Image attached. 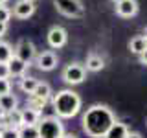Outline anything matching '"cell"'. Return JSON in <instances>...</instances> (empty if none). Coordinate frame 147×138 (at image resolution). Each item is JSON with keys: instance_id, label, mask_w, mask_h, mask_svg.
Wrapping results in <instances>:
<instances>
[{"instance_id": "6da1fadb", "label": "cell", "mask_w": 147, "mask_h": 138, "mask_svg": "<svg viewBox=\"0 0 147 138\" xmlns=\"http://www.w3.org/2000/svg\"><path fill=\"white\" fill-rule=\"evenodd\" d=\"M114 120H116L114 110L110 109L109 105L96 103V105H90V107L85 110L81 125H83V131L86 133V136L101 138L107 133V129L112 125Z\"/></svg>"}, {"instance_id": "7a4b0ae2", "label": "cell", "mask_w": 147, "mask_h": 138, "mask_svg": "<svg viewBox=\"0 0 147 138\" xmlns=\"http://www.w3.org/2000/svg\"><path fill=\"white\" fill-rule=\"evenodd\" d=\"M81 96L77 92H74L72 89H63L57 90L52 98V105L55 110V116L61 120L74 118L76 114H79L81 110Z\"/></svg>"}, {"instance_id": "3957f363", "label": "cell", "mask_w": 147, "mask_h": 138, "mask_svg": "<svg viewBox=\"0 0 147 138\" xmlns=\"http://www.w3.org/2000/svg\"><path fill=\"white\" fill-rule=\"evenodd\" d=\"M37 129H39L40 138H63L64 135V125H63L61 118H57L55 114L40 118L39 123H37Z\"/></svg>"}, {"instance_id": "277c9868", "label": "cell", "mask_w": 147, "mask_h": 138, "mask_svg": "<svg viewBox=\"0 0 147 138\" xmlns=\"http://www.w3.org/2000/svg\"><path fill=\"white\" fill-rule=\"evenodd\" d=\"M53 6L61 15L68 18H81L85 15V6L81 0H53Z\"/></svg>"}, {"instance_id": "5b68a950", "label": "cell", "mask_w": 147, "mask_h": 138, "mask_svg": "<svg viewBox=\"0 0 147 138\" xmlns=\"http://www.w3.org/2000/svg\"><path fill=\"white\" fill-rule=\"evenodd\" d=\"M86 79V70L81 63H70L64 66L63 70V81L66 85H81L83 81Z\"/></svg>"}, {"instance_id": "8992f818", "label": "cell", "mask_w": 147, "mask_h": 138, "mask_svg": "<svg viewBox=\"0 0 147 138\" xmlns=\"http://www.w3.org/2000/svg\"><path fill=\"white\" fill-rule=\"evenodd\" d=\"M46 41H48L50 48L59 50L68 43V31L63 26H52L48 30V33H46Z\"/></svg>"}, {"instance_id": "52a82bcc", "label": "cell", "mask_w": 147, "mask_h": 138, "mask_svg": "<svg viewBox=\"0 0 147 138\" xmlns=\"http://www.w3.org/2000/svg\"><path fill=\"white\" fill-rule=\"evenodd\" d=\"M13 53H15L18 59H22L24 63L30 64V63L35 59V55H37V48H35V44L31 43V41L20 39V41L17 43V46L13 48Z\"/></svg>"}, {"instance_id": "ba28073f", "label": "cell", "mask_w": 147, "mask_h": 138, "mask_svg": "<svg viewBox=\"0 0 147 138\" xmlns=\"http://www.w3.org/2000/svg\"><path fill=\"white\" fill-rule=\"evenodd\" d=\"M35 64L42 72H52L57 66V55H55L53 50H44L39 55H35Z\"/></svg>"}, {"instance_id": "9c48e42d", "label": "cell", "mask_w": 147, "mask_h": 138, "mask_svg": "<svg viewBox=\"0 0 147 138\" xmlns=\"http://www.w3.org/2000/svg\"><path fill=\"white\" fill-rule=\"evenodd\" d=\"M35 4L30 2V0H17L15 6L11 9V15L18 18V20H26V18H30L31 15L35 13Z\"/></svg>"}, {"instance_id": "30bf717a", "label": "cell", "mask_w": 147, "mask_h": 138, "mask_svg": "<svg viewBox=\"0 0 147 138\" xmlns=\"http://www.w3.org/2000/svg\"><path fill=\"white\" fill-rule=\"evenodd\" d=\"M138 9H140V4L136 0H121V2H116V15L121 17V18L136 17Z\"/></svg>"}, {"instance_id": "8fae6325", "label": "cell", "mask_w": 147, "mask_h": 138, "mask_svg": "<svg viewBox=\"0 0 147 138\" xmlns=\"http://www.w3.org/2000/svg\"><path fill=\"white\" fill-rule=\"evenodd\" d=\"M129 131H131V129H129L127 123L119 122V120H114L112 125L107 129V133H105L101 138H127Z\"/></svg>"}, {"instance_id": "7c38bea8", "label": "cell", "mask_w": 147, "mask_h": 138, "mask_svg": "<svg viewBox=\"0 0 147 138\" xmlns=\"http://www.w3.org/2000/svg\"><path fill=\"white\" fill-rule=\"evenodd\" d=\"M28 66L30 64L28 63H24L22 59H18L17 55H13L11 59H9V63H7V68H9V77H22L26 74V70H28Z\"/></svg>"}, {"instance_id": "4fadbf2b", "label": "cell", "mask_w": 147, "mask_h": 138, "mask_svg": "<svg viewBox=\"0 0 147 138\" xmlns=\"http://www.w3.org/2000/svg\"><path fill=\"white\" fill-rule=\"evenodd\" d=\"M83 66H85L86 72H101L105 68V59L98 53H88V57H86Z\"/></svg>"}, {"instance_id": "5bb4252c", "label": "cell", "mask_w": 147, "mask_h": 138, "mask_svg": "<svg viewBox=\"0 0 147 138\" xmlns=\"http://www.w3.org/2000/svg\"><path fill=\"white\" fill-rule=\"evenodd\" d=\"M20 114H22V125H37L39 120L42 118V116H40V110L31 109V107L22 109Z\"/></svg>"}, {"instance_id": "9a60e30c", "label": "cell", "mask_w": 147, "mask_h": 138, "mask_svg": "<svg viewBox=\"0 0 147 138\" xmlns=\"http://www.w3.org/2000/svg\"><path fill=\"white\" fill-rule=\"evenodd\" d=\"M17 105H18V99L15 94L9 92V94L0 96V112H11L13 109H17Z\"/></svg>"}, {"instance_id": "2e32d148", "label": "cell", "mask_w": 147, "mask_h": 138, "mask_svg": "<svg viewBox=\"0 0 147 138\" xmlns=\"http://www.w3.org/2000/svg\"><path fill=\"white\" fill-rule=\"evenodd\" d=\"M145 48H147V41H145L144 35H136V37H132V39L129 41V50H131V53H134V55H140Z\"/></svg>"}, {"instance_id": "e0dca14e", "label": "cell", "mask_w": 147, "mask_h": 138, "mask_svg": "<svg viewBox=\"0 0 147 138\" xmlns=\"http://www.w3.org/2000/svg\"><path fill=\"white\" fill-rule=\"evenodd\" d=\"M37 83H39V79L37 77H31V76H22L20 77V81H18V89H20L24 94H33V90H35V87H37Z\"/></svg>"}, {"instance_id": "ac0fdd59", "label": "cell", "mask_w": 147, "mask_h": 138, "mask_svg": "<svg viewBox=\"0 0 147 138\" xmlns=\"http://www.w3.org/2000/svg\"><path fill=\"white\" fill-rule=\"evenodd\" d=\"M31 96H35V98H42V99H48L50 96H52V87H50L48 83H44V81H42V83L39 81Z\"/></svg>"}, {"instance_id": "d6986e66", "label": "cell", "mask_w": 147, "mask_h": 138, "mask_svg": "<svg viewBox=\"0 0 147 138\" xmlns=\"http://www.w3.org/2000/svg\"><path fill=\"white\" fill-rule=\"evenodd\" d=\"M18 138H40L37 125H20L18 127Z\"/></svg>"}, {"instance_id": "ffe728a7", "label": "cell", "mask_w": 147, "mask_h": 138, "mask_svg": "<svg viewBox=\"0 0 147 138\" xmlns=\"http://www.w3.org/2000/svg\"><path fill=\"white\" fill-rule=\"evenodd\" d=\"M13 46L6 43V41H0V63H9V59L13 57Z\"/></svg>"}, {"instance_id": "44dd1931", "label": "cell", "mask_w": 147, "mask_h": 138, "mask_svg": "<svg viewBox=\"0 0 147 138\" xmlns=\"http://www.w3.org/2000/svg\"><path fill=\"white\" fill-rule=\"evenodd\" d=\"M46 103H48V99H42V98H35V96H30V101H28V107L40 110V109H42Z\"/></svg>"}, {"instance_id": "7402d4cb", "label": "cell", "mask_w": 147, "mask_h": 138, "mask_svg": "<svg viewBox=\"0 0 147 138\" xmlns=\"http://www.w3.org/2000/svg\"><path fill=\"white\" fill-rule=\"evenodd\" d=\"M11 9H9L7 6H0V22L2 24H7L9 20H11Z\"/></svg>"}, {"instance_id": "603a6c76", "label": "cell", "mask_w": 147, "mask_h": 138, "mask_svg": "<svg viewBox=\"0 0 147 138\" xmlns=\"http://www.w3.org/2000/svg\"><path fill=\"white\" fill-rule=\"evenodd\" d=\"M0 133H2V138H18V129L17 127H6Z\"/></svg>"}, {"instance_id": "cb8c5ba5", "label": "cell", "mask_w": 147, "mask_h": 138, "mask_svg": "<svg viewBox=\"0 0 147 138\" xmlns=\"http://www.w3.org/2000/svg\"><path fill=\"white\" fill-rule=\"evenodd\" d=\"M9 92H11V81H9V77L7 79H0V96L9 94Z\"/></svg>"}, {"instance_id": "d4e9b609", "label": "cell", "mask_w": 147, "mask_h": 138, "mask_svg": "<svg viewBox=\"0 0 147 138\" xmlns=\"http://www.w3.org/2000/svg\"><path fill=\"white\" fill-rule=\"evenodd\" d=\"M7 77H9L7 63H0V79H7Z\"/></svg>"}, {"instance_id": "484cf974", "label": "cell", "mask_w": 147, "mask_h": 138, "mask_svg": "<svg viewBox=\"0 0 147 138\" xmlns=\"http://www.w3.org/2000/svg\"><path fill=\"white\" fill-rule=\"evenodd\" d=\"M138 59H140V63L144 64V66H147V48H145L140 55H138Z\"/></svg>"}, {"instance_id": "4316f807", "label": "cell", "mask_w": 147, "mask_h": 138, "mask_svg": "<svg viewBox=\"0 0 147 138\" xmlns=\"http://www.w3.org/2000/svg\"><path fill=\"white\" fill-rule=\"evenodd\" d=\"M6 31H7V24H2V22H0V39L6 35Z\"/></svg>"}, {"instance_id": "83f0119b", "label": "cell", "mask_w": 147, "mask_h": 138, "mask_svg": "<svg viewBox=\"0 0 147 138\" xmlns=\"http://www.w3.org/2000/svg\"><path fill=\"white\" fill-rule=\"evenodd\" d=\"M127 138H144L140 135V133H136V131H129V135H127Z\"/></svg>"}, {"instance_id": "f1b7e54d", "label": "cell", "mask_w": 147, "mask_h": 138, "mask_svg": "<svg viewBox=\"0 0 147 138\" xmlns=\"http://www.w3.org/2000/svg\"><path fill=\"white\" fill-rule=\"evenodd\" d=\"M63 138H77V136H76V135H72V133H64Z\"/></svg>"}, {"instance_id": "f546056e", "label": "cell", "mask_w": 147, "mask_h": 138, "mask_svg": "<svg viewBox=\"0 0 147 138\" xmlns=\"http://www.w3.org/2000/svg\"><path fill=\"white\" fill-rule=\"evenodd\" d=\"M7 2H9V0H0V6H6Z\"/></svg>"}, {"instance_id": "4dcf8cb0", "label": "cell", "mask_w": 147, "mask_h": 138, "mask_svg": "<svg viewBox=\"0 0 147 138\" xmlns=\"http://www.w3.org/2000/svg\"><path fill=\"white\" fill-rule=\"evenodd\" d=\"M144 37H145V41H147V28L144 30Z\"/></svg>"}, {"instance_id": "1f68e13d", "label": "cell", "mask_w": 147, "mask_h": 138, "mask_svg": "<svg viewBox=\"0 0 147 138\" xmlns=\"http://www.w3.org/2000/svg\"><path fill=\"white\" fill-rule=\"evenodd\" d=\"M114 2H121V0H114Z\"/></svg>"}, {"instance_id": "d6a6232c", "label": "cell", "mask_w": 147, "mask_h": 138, "mask_svg": "<svg viewBox=\"0 0 147 138\" xmlns=\"http://www.w3.org/2000/svg\"><path fill=\"white\" fill-rule=\"evenodd\" d=\"M0 138H2V133H0Z\"/></svg>"}, {"instance_id": "836d02e7", "label": "cell", "mask_w": 147, "mask_h": 138, "mask_svg": "<svg viewBox=\"0 0 147 138\" xmlns=\"http://www.w3.org/2000/svg\"><path fill=\"white\" fill-rule=\"evenodd\" d=\"M30 2H33V0H30Z\"/></svg>"}]
</instances>
